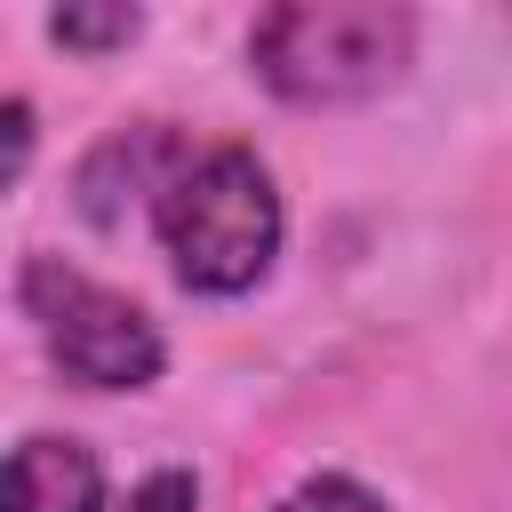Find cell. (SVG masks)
<instances>
[{"label":"cell","mask_w":512,"mask_h":512,"mask_svg":"<svg viewBox=\"0 0 512 512\" xmlns=\"http://www.w3.org/2000/svg\"><path fill=\"white\" fill-rule=\"evenodd\" d=\"M416 56V8L392 0H288L248 24V72L296 104V112H336L384 96Z\"/></svg>","instance_id":"6da1fadb"},{"label":"cell","mask_w":512,"mask_h":512,"mask_svg":"<svg viewBox=\"0 0 512 512\" xmlns=\"http://www.w3.org/2000/svg\"><path fill=\"white\" fill-rule=\"evenodd\" d=\"M152 232L192 296H248L280 256V184L248 144H200L152 200Z\"/></svg>","instance_id":"7a4b0ae2"},{"label":"cell","mask_w":512,"mask_h":512,"mask_svg":"<svg viewBox=\"0 0 512 512\" xmlns=\"http://www.w3.org/2000/svg\"><path fill=\"white\" fill-rule=\"evenodd\" d=\"M16 304H24L32 336L48 344V360L64 368V384H80V392H144V384H160V368H168L160 320H152L136 296L88 280V272L64 264V256H40V248H32V256L16 264Z\"/></svg>","instance_id":"3957f363"},{"label":"cell","mask_w":512,"mask_h":512,"mask_svg":"<svg viewBox=\"0 0 512 512\" xmlns=\"http://www.w3.org/2000/svg\"><path fill=\"white\" fill-rule=\"evenodd\" d=\"M184 160H192V144H184L168 120H128V128H112V136L80 160L72 200H80V216H88V224H120L136 200L152 208Z\"/></svg>","instance_id":"277c9868"},{"label":"cell","mask_w":512,"mask_h":512,"mask_svg":"<svg viewBox=\"0 0 512 512\" xmlns=\"http://www.w3.org/2000/svg\"><path fill=\"white\" fill-rule=\"evenodd\" d=\"M0 512H104V464L88 440L32 432L8 448V496Z\"/></svg>","instance_id":"5b68a950"},{"label":"cell","mask_w":512,"mask_h":512,"mask_svg":"<svg viewBox=\"0 0 512 512\" xmlns=\"http://www.w3.org/2000/svg\"><path fill=\"white\" fill-rule=\"evenodd\" d=\"M48 32H56L64 48H80V56H112V48H128V40L144 32V16H136V8H56Z\"/></svg>","instance_id":"8992f818"},{"label":"cell","mask_w":512,"mask_h":512,"mask_svg":"<svg viewBox=\"0 0 512 512\" xmlns=\"http://www.w3.org/2000/svg\"><path fill=\"white\" fill-rule=\"evenodd\" d=\"M272 512H392V504H384L376 488H360L352 472H312V480H304V488H288Z\"/></svg>","instance_id":"52a82bcc"},{"label":"cell","mask_w":512,"mask_h":512,"mask_svg":"<svg viewBox=\"0 0 512 512\" xmlns=\"http://www.w3.org/2000/svg\"><path fill=\"white\" fill-rule=\"evenodd\" d=\"M120 512H200V480L168 464V472H152V480H136Z\"/></svg>","instance_id":"ba28073f"},{"label":"cell","mask_w":512,"mask_h":512,"mask_svg":"<svg viewBox=\"0 0 512 512\" xmlns=\"http://www.w3.org/2000/svg\"><path fill=\"white\" fill-rule=\"evenodd\" d=\"M0 128H8V184H16V176H24V160H32V104H24V96H8Z\"/></svg>","instance_id":"9c48e42d"}]
</instances>
